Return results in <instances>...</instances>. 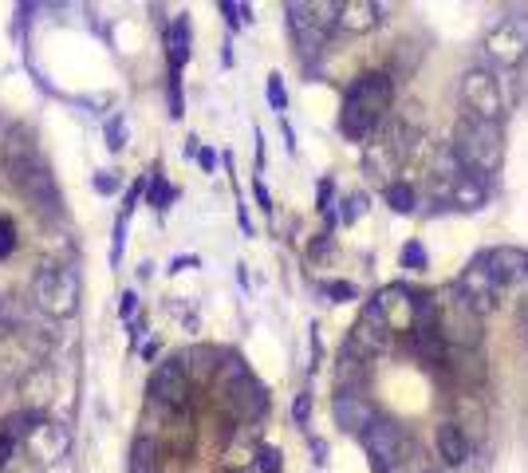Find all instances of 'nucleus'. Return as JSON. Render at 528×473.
<instances>
[{
	"label": "nucleus",
	"mask_w": 528,
	"mask_h": 473,
	"mask_svg": "<svg viewBox=\"0 0 528 473\" xmlns=\"http://www.w3.org/2000/svg\"><path fill=\"white\" fill-rule=\"evenodd\" d=\"M391 107H395V79L387 71H367L343 95L339 131L351 142H367L383 127V119L391 115Z\"/></svg>",
	"instance_id": "f257e3e1"
},
{
	"label": "nucleus",
	"mask_w": 528,
	"mask_h": 473,
	"mask_svg": "<svg viewBox=\"0 0 528 473\" xmlns=\"http://www.w3.org/2000/svg\"><path fill=\"white\" fill-rule=\"evenodd\" d=\"M4 166H8V178L12 186L28 198V205L36 213H48V217H60V190H56V178L48 170V162L40 158L36 142L16 131L4 142Z\"/></svg>",
	"instance_id": "f03ea898"
},
{
	"label": "nucleus",
	"mask_w": 528,
	"mask_h": 473,
	"mask_svg": "<svg viewBox=\"0 0 528 473\" xmlns=\"http://www.w3.org/2000/svg\"><path fill=\"white\" fill-rule=\"evenodd\" d=\"M430 304H434V332L442 336V343L450 351H477L481 347V339H485V316L473 308V300L458 288V280L454 284H442L430 296Z\"/></svg>",
	"instance_id": "7ed1b4c3"
},
{
	"label": "nucleus",
	"mask_w": 528,
	"mask_h": 473,
	"mask_svg": "<svg viewBox=\"0 0 528 473\" xmlns=\"http://www.w3.org/2000/svg\"><path fill=\"white\" fill-rule=\"evenodd\" d=\"M454 150L465 162V170H473V174H481V178L493 182V174L501 170V158H505L501 123H485V119L462 115L458 127H454Z\"/></svg>",
	"instance_id": "20e7f679"
},
{
	"label": "nucleus",
	"mask_w": 528,
	"mask_h": 473,
	"mask_svg": "<svg viewBox=\"0 0 528 473\" xmlns=\"http://www.w3.org/2000/svg\"><path fill=\"white\" fill-rule=\"evenodd\" d=\"M32 304L52 316V320H67L79 308V276L67 265H40L32 276Z\"/></svg>",
	"instance_id": "39448f33"
},
{
	"label": "nucleus",
	"mask_w": 528,
	"mask_h": 473,
	"mask_svg": "<svg viewBox=\"0 0 528 473\" xmlns=\"http://www.w3.org/2000/svg\"><path fill=\"white\" fill-rule=\"evenodd\" d=\"M485 56L493 71H513V68H525L528 60V16L525 12H513L505 20H497L485 36Z\"/></svg>",
	"instance_id": "423d86ee"
},
{
	"label": "nucleus",
	"mask_w": 528,
	"mask_h": 473,
	"mask_svg": "<svg viewBox=\"0 0 528 473\" xmlns=\"http://www.w3.org/2000/svg\"><path fill=\"white\" fill-rule=\"evenodd\" d=\"M462 107L465 115L485 119V123H501L505 119V95H501V79L493 68H469L462 75Z\"/></svg>",
	"instance_id": "0eeeda50"
},
{
	"label": "nucleus",
	"mask_w": 528,
	"mask_h": 473,
	"mask_svg": "<svg viewBox=\"0 0 528 473\" xmlns=\"http://www.w3.org/2000/svg\"><path fill=\"white\" fill-rule=\"evenodd\" d=\"M410 442L414 438L398 422H391V418H375L371 430L363 434V446H367V454L375 462V473H398L406 450H410Z\"/></svg>",
	"instance_id": "6e6552de"
},
{
	"label": "nucleus",
	"mask_w": 528,
	"mask_h": 473,
	"mask_svg": "<svg viewBox=\"0 0 528 473\" xmlns=\"http://www.w3.org/2000/svg\"><path fill=\"white\" fill-rule=\"evenodd\" d=\"M150 399L162 406H170V410H186L190 406V395H194V383H190V371H186V363L182 359H170V363H162L154 375H150Z\"/></svg>",
	"instance_id": "1a4fd4ad"
},
{
	"label": "nucleus",
	"mask_w": 528,
	"mask_h": 473,
	"mask_svg": "<svg viewBox=\"0 0 528 473\" xmlns=\"http://www.w3.org/2000/svg\"><path fill=\"white\" fill-rule=\"evenodd\" d=\"M458 288H462L465 296L473 300V308H477L481 316H489V312L501 304V296H505V284L493 276V269H489L481 257H477V261H469V269L462 272Z\"/></svg>",
	"instance_id": "9d476101"
},
{
	"label": "nucleus",
	"mask_w": 528,
	"mask_h": 473,
	"mask_svg": "<svg viewBox=\"0 0 528 473\" xmlns=\"http://www.w3.org/2000/svg\"><path fill=\"white\" fill-rule=\"evenodd\" d=\"M391 343H395V332H391V324L383 320V312L375 308V304H367L363 308V316H359V324H355V332H351V351H359L363 359H371V355H383V351H391Z\"/></svg>",
	"instance_id": "9b49d317"
},
{
	"label": "nucleus",
	"mask_w": 528,
	"mask_h": 473,
	"mask_svg": "<svg viewBox=\"0 0 528 473\" xmlns=\"http://www.w3.org/2000/svg\"><path fill=\"white\" fill-rule=\"evenodd\" d=\"M331 414H335V422H339L347 434H367L371 422L379 418L375 406H371V399H367L363 391H355V387H339V391H335Z\"/></svg>",
	"instance_id": "f8f14e48"
},
{
	"label": "nucleus",
	"mask_w": 528,
	"mask_h": 473,
	"mask_svg": "<svg viewBox=\"0 0 528 473\" xmlns=\"http://www.w3.org/2000/svg\"><path fill=\"white\" fill-rule=\"evenodd\" d=\"M481 261L493 269V276L509 288V284H525L528 280V253L517 245H497L489 253H481Z\"/></svg>",
	"instance_id": "ddd939ff"
},
{
	"label": "nucleus",
	"mask_w": 528,
	"mask_h": 473,
	"mask_svg": "<svg viewBox=\"0 0 528 473\" xmlns=\"http://www.w3.org/2000/svg\"><path fill=\"white\" fill-rule=\"evenodd\" d=\"M454 414H458V418H450V422L462 426V434L473 442V446H481L485 434H489V410H485V403H481L477 395L458 391V395H454Z\"/></svg>",
	"instance_id": "4468645a"
},
{
	"label": "nucleus",
	"mask_w": 528,
	"mask_h": 473,
	"mask_svg": "<svg viewBox=\"0 0 528 473\" xmlns=\"http://www.w3.org/2000/svg\"><path fill=\"white\" fill-rule=\"evenodd\" d=\"M379 20H383V4H375V0H339V32L363 36V32L379 28Z\"/></svg>",
	"instance_id": "2eb2a0df"
},
{
	"label": "nucleus",
	"mask_w": 528,
	"mask_h": 473,
	"mask_svg": "<svg viewBox=\"0 0 528 473\" xmlns=\"http://www.w3.org/2000/svg\"><path fill=\"white\" fill-rule=\"evenodd\" d=\"M434 446H438V458H442L446 466H465V462L473 458V442L465 438L462 426H454V422H442V426H438Z\"/></svg>",
	"instance_id": "dca6fc26"
},
{
	"label": "nucleus",
	"mask_w": 528,
	"mask_h": 473,
	"mask_svg": "<svg viewBox=\"0 0 528 473\" xmlns=\"http://www.w3.org/2000/svg\"><path fill=\"white\" fill-rule=\"evenodd\" d=\"M485 202H489V178L465 170L462 178H458V186H454V194H450V205L462 209V213H477Z\"/></svg>",
	"instance_id": "f3484780"
},
{
	"label": "nucleus",
	"mask_w": 528,
	"mask_h": 473,
	"mask_svg": "<svg viewBox=\"0 0 528 473\" xmlns=\"http://www.w3.org/2000/svg\"><path fill=\"white\" fill-rule=\"evenodd\" d=\"M166 56H170V71H182L190 60V16H178L166 32Z\"/></svg>",
	"instance_id": "a211bd4d"
},
{
	"label": "nucleus",
	"mask_w": 528,
	"mask_h": 473,
	"mask_svg": "<svg viewBox=\"0 0 528 473\" xmlns=\"http://www.w3.org/2000/svg\"><path fill=\"white\" fill-rule=\"evenodd\" d=\"M131 473H158V442L154 438H134L131 446Z\"/></svg>",
	"instance_id": "6ab92c4d"
},
{
	"label": "nucleus",
	"mask_w": 528,
	"mask_h": 473,
	"mask_svg": "<svg viewBox=\"0 0 528 473\" xmlns=\"http://www.w3.org/2000/svg\"><path fill=\"white\" fill-rule=\"evenodd\" d=\"M383 198L387 205L395 209V213H414V205H418V194H414V186L410 182H387V190H383Z\"/></svg>",
	"instance_id": "aec40b11"
},
{
	"label": "nucleus",
	"mask_w": 528,
	"mask_h": 473,
	"mask_svg": "<svg viewBox=\"0 0 528 473\" xmlns=\"http://www.w3.org/2000/svg\"><path fill=\"white\" fill-rule=\"evenodd\" d=\"M402 265L410 272H422L426 269V249L418 245V241H406V249H402Z\"/></svg>",
	"instance_id": "412c9836"
},
{
	"label": "nucleus",
	"mask_w": 528,
	"mask_h": 473,
	"mask_svg": "<svg viewBox=\"0 0 528 473\" xmlns=\"http://www.w3.org/2000/svg\"><path fill=\"white\" fill-rule=\"evenodd\" d=\"M257 473H280V450L276 446H261L257 450Z\"/></svg>",
	"instance_id": "4be33fe9"
},
{
	"label": "nucleus",
	"mask_w": 528,
	"mask_h": 473,
	"mask_svg": "<svg viewBox=\"0 0 528 473\" xmlns=\"http://www.w3.org/2000/svg\"><path fill=\"white\" fill-rule=\"evenodd\" d=\"M268 103H272V111H284L288 107V95H284L280 75H268Z\"/></svg>",
	"instance_id": "5701e85b"
},
{
	"label": "nucleus",
	"mask_w": 528,
	"mask_h": 473,
	"mask_svg": "<svg viewBox=\"0 0 528 473\" xmlns=\"http://www.w3.org/2000/svg\"><path fill=\"white\" fill-rule=\"evenodd\" d=\"M12 249H16V225H12L8 217H0V261H4Z\"/></svg>",
	"instance_id": "b1692460"
},
{
	"label": "nucleus",
	"mask_w": 528,
	"mask_h": 473,
	"mask_svg": "<svg viewBox=\"0 0 528 473\" xmlns=\"http://www.w3.org/2000/svg\"><path fill=\"white\" fill-rule=\"evenodd\" d=\"M146 202L154 205V209H166V202H170V186H166L162 178H154V182H150V194H146Z\"/></svg>",
	"instance_id": "393cba45"
},
{
	"label": "nucleus",
	"mask_w": 528,
	"mask_h": 473,
	"mask_svg": "<svg viewBox=\"0 0 528 473\" xmlns=\"http://www.w3.org/2000/svg\"><path fill=\"white\" fill-rule=\"evenodd\" d=\"M308 414H312V395H308V391H300V395H296V403H292V418L304 426V422H308Z\"/></svg>",
	"instance_id": "a878e982"
},
{
	"label": "nucleus",
	"mask_w": 528,
	"mask_h": 473,
	"mask_svg": "<svg viewBox=\"0 0 528 473\" xmlns=\"http://www.w3.org/2000/svg\"><path fill=\"white\" fill-rule=\"evenodd\" d=\"M363 209H367V194H351V198H347V209H343V221L363 217Z\"/></svg>",
	"instance_id": "bb28decb"
},
{
	"label": "nucleus",
	"mask_w": 528,
	"mask_h": 473,
	"mask_svg": "<svg viewBox=\"0 0 528 473\" xmlns=\"http://www.w3.org/2000/svg\"><path fill=\"white\" fill-rule=\"evenodd\" d=\"M328 296H335V300H355L359 292H355V284H347V280H331Z\"/></svg>",
	"instance_id": "cd10ccee"
},
{
	"label": "nucleus",
	"mask_w": 528,
	"mask_h": 473,
	"mask_svg": "<svg viewBox=\"0 0 528 473\" xmlns=\"http://www.w3.org/2000/svg\"><path fill=\"white\" fill-rule=\"evenodd\" d=\"M95 190H99V194H115V190H119V178H115V174H99V178H95Z\"/></svg>",
	"instance_id": "c85d7f7f"
},
{
	"label": "nucleus",
	"mask_w": 528,
	"mask_h": 473,
	"mask_svg": "<svg viewBox=\"0 0 528 473\" xmlns=\"http://www.w3.org/2000/svg\"><path fill=\"white\" fill-rule=\"evenodd\" d=\"M107 146H111V150H123V119H119V115L111 119V142H107Z\"/></svg>",
	"instance_id": "c756f323"
},
{
	"label": "nucleus",
	"mask_w": 528,
	"mask_h": 473,
	"mask_svg": "<svg viewBox=\"0 0 528 473\" xmlns=\"http://www.w3.org/2000/svg\"><path fill=\"white\" fill-rule=\"evenodd\" d=\"M331 190H335L331 178H324V182H320V209H324V213H331Z\"/></svg>",
	"instance_id": "7c9ffc66"
},
{
	"label": "nucleus",
	"mask_w": 528,
	"mask_h": 473,
	"mask_svg": "<svg viewBox=\"0 0 528 473\" xmlns=\"http://www.w3.org/2000/svg\"><path fill=\"white\" fill-rule=\"evenodd\" d=\"M253 194H257V202H261L264 213H272V198H268V190H264V182H257V186H253Z\"/></svg>",
	"instance_id": "2f4dec72"
},
{
	"label": "nucleus",
	"mask_w": 528,
	"mask_h": 473,
	"mask_svg": "<svg viewBox=\"0 0 528 473\" xmlns=\"http://www.w3.org/2000/svg\"><path fill=\"white\" fill-rule=\"evenodd\" d=\"M201 166H205V170H213V166H217V154H213V150H205V146H201Z\"/></svg>",
	"instance_id": "473e14b6"
},
{
	"label": "nucleus",
	"mask_w": 528,
	"mask_h": 473,
	"mask_svg": "<svg viewBox=\"0 0 528 473\" xmlns=\"http://www.w3.org/2000/svg\"><path fill=\"white\" fill-rule=\"evenodd\" d=\"M521 320H525V328H528V280L521 284Z\"/></svg>",
	"instance_id": "72a5a7b5"
},
{
	"label": "nucleus",
	"mask_w": 528,
	"mask_h": 473,
	"mask_svg": "<svg viewBox=\"0 0 528 473\" xmlns=\"http://www.w3.org/2000/svg\"><path fill=\"white\" fill-rule=\"evenodd\" d=\"M134 300H138V292H123V316L134 312Z\"/></svg>",
	"instance_id": "f704fd0d"
},
{
	"label": "nucleus",
	"mask_w": 528,
	"mask_h": 473,
	"mask_svg": "<svg viewBox=\"0 0 528 473\" xmlns=\"http://www.w3.org/2000/svg\"><path fill=\"white\" fill-rule=\"evenodd\" d=\"M233 473H249V470H233Z\"/></svg>",
	"instance_id": "c9c22d12"
},
{
	"label": "nucleus",
	"mask_w": 528,
	"mask_h": 473,
	"mask_svg": "<svg viewBox=\"0 0 528 473\" xmlns=\"http://www.w3.org/2000/svg\"><path fill=\"white\" fill-rule=\"evenodd\" d=\"M525 332H528V328H525Z\"/></svg>",
	"instance_id": "e433bc0d"
}]
</instances>
